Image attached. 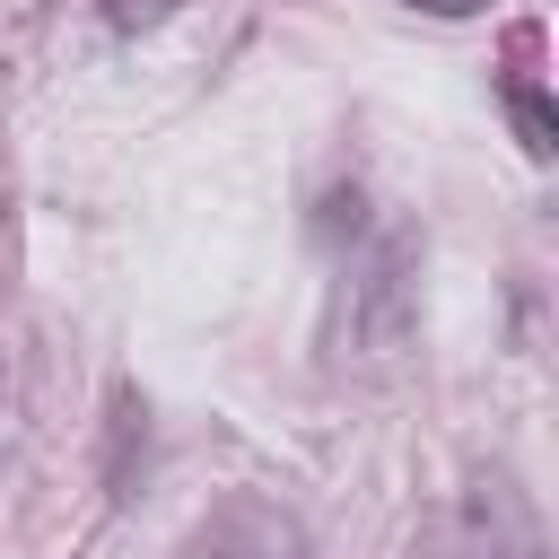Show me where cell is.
Instances as JSON below:
<instances>
[{
  "label": "cell",
  "instance_id": "obj_2",
  "mask_svg": "<svg viewBox=\"0 0 559 559\" xmlns=\"http://www.w3.org/2000/svg\"><path fill=\"white\" fill-rule=\"evenodd\" d=\"M183 559H297V524L271 515V507H253V498H236V507H218L192 533Z\"/></svg>",
  "mask_w": 559,
  "mask_h": 559
},
{
  "label": "cell",
  "instance_id": "obj_1",
  "mask_svg": "<svg viewBox=\"0 0 559 559\" xmlns=\"http://www.w3.org/2000/svg\"><path fill=\"white\" fill-rule=\"evenodd\" d=\"M419 559H542V515L507 472H472L419 533Z\"/></svg>",
  "mask_w": 559,
  "mask_h": 559
},
{
  "label": "cell",
  "instance_id": "obj_3",
  "mask_svg": "<svg viewBox=\"0 0 559 559\" xmlns=\"http://www.w3.org/2000/svg\"><path fill=\"white\" fill-rule=\"evenodd\" d=\"M507 105H515V122H524V148L550 157V114H542V96H533L524 79H507Z\"/></svg>",
  "mask_w": 559,
  "mask_h": 559
},
{
  "label": "cell",
  "instance_id": "obj_5",
  "mask_svg": "<svg viewBox=\"0 0 559 559\" xmlns=\"http://www.w3.org/2000/svg\"><path fill=\"white\" fill-rule=\"evenodd\" d=\"M393 9H428V17H480L489 0H393Z\"/></svg>",
  "mask_w": 559,
  "mask_h": 559
},
{
  "label": "cell",
  "instance_id": "obj_4",
  "mask_svg": "<svg viewBox=\"0 0 559 559\" xmlns=\"http://www.w3.org/2000/svg\"><path fill=\"white\" fill-rule=\"evenodd\" d=\"M166 9H175V0H105V17H114L122 35H140V26H157Z\"/></svg>",
  "mask_w": 559,
  "mask_h": 559
}]
</instances>
